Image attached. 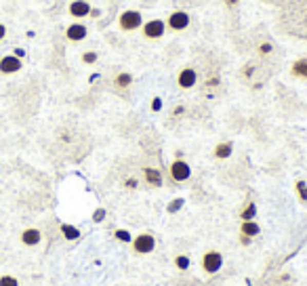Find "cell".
I'll return each mask as SVG.
<instances>
[{
	"instance_id": "obj_26",
	"label": "cell",
	"mask_w": 307,
	"mask_h": 286,
	"mask_svg": "<svg viewBox=\"0 0 307 286\" xmlns=\"http://www.w3.org/2000/svg\"><path fill=\"white\" fill-rule=\"evenodd\" d=\"M272 51H274L272 42H261V45H259V53H261V55H270Z\"/></svg>"
},
{
	"instance_id": "obj_29",
	"label": "cell",
	"mask_w": 307,
	"mask_h": 286,
	"mask_svg": "<svg viewBox=\"0 0 307 286\" xmlns=\"http://www.w3.org/2000/svg\"><path fill=\"white\" fill-rule=\"evenodd\" d=\"M240 242H242V244H251L253 238H248V236H240Z\"/></svg>"
},
{
	"instance_id": "obj_20",
	"label": "cell",
	"mask_w": 307,
	"mask_h": 286,
	"mask_svg": "<svg viewBox=\"0 0 307 286\" xmlns=\"http://www.w3.org/2000/svg\"><path fill=\"white\" fill-rule=\"evenodd\" d=\"M183 204H185V200L183 198H175V200H170L168 202V206H166V211L172 215V213H177V211H181L183 208Z\"/></svg>"
},
{
	"instance_id": "obj_6",
	"label": "cell",
	"mask_w": 307,
	"mask_h": 286,
	"mask_svg": "<svg viewBox=\"0 0 307 286\" xmlns=\"http://www.w3.org/2000/svg\"><path fill=\"white\" fill-rule=\"evenodd\" d=\"M223 268V255L219 251H208L202 255V270L206 274H217Z\"/></svg>"
},
{
	"instance_id": "obj_1",
	"label": "cell",
	"mask_w": 307,
	"mask_h": 286,
	"mask_svg": "<svg viewBox=\"0 0 307 286\" xmlns=\"http://www.w3.org/2000/svg\"><path fill=\"white\" fill-rule=\"evenodd\" d=\"M143 26V15L139 13V11H122L120 15H118V28L122 30V32H135V30H139Z\"/></svg>"
},
{
	"instance_id": "obj_18",
	"label": "cell",
	"mask_w": 307,
	"mask_h": 286,
	"mask_svg": "<svg viewBox=\"0 0 307 286\" xmlns=\"http://www.w3.org/2000/svg\"><path fill=\"white\" fill-rule=\"evenodd\" d=\"M114 84L118 86V89H128V86L133 84V74H128V72H120V74H116Z\"/></svg>"
},
{
	"instance_id": "obj_9",
	"label": "cell",
	"mask_w": 307,
	"mask_h": 286,
	"mask_svg": "<svg viewBox=\"0 0 307 286\" xmlns=\"http://www.w3.org/2000/svg\"><path fill=\"white\" fill-rule=\"evenodd\" d=\"M91 3H86V0H74V3H70L68 7V13L74 17V19H84L91 15Z\"/></svg>"
},
{
	"instance_id": "obj_13",
	"label": "cell",
	"mask_w": 307,
	"mask_h": 286,
	"mask_svg": "<svg viewBox=\"0 0 307 286\" xmlns=\"http://www.w3.org/2000/svg\"><path fill=\"white\" fill-rule=\"evenodd\" d=\"M232 154H234V143L232 141H221V143H217L215 149H213V156L217 160H227Z\"/></svg>"
},
{
	"instance_id": "obj_17",
	"label": "cell",
	"mask_w": 307,
	"mask_h": 286,
	"mask_svg": "<svg viewBox=\"0 0 307 286\" xmlns=\"http://www.w3.org/2000/svg\"><path fill=\"white\" fill-rule=\"evenodd\" d=\"M257 204L255 202H246L244 204V208L240 211V219H242V221H255V217H257Z\"/></svg>"
},
{
	"instance_id": "obj_24",
	"label": "cell",
	"mask_w": 307,
	"mask_h": 286,
	"mask_svg": "<svg viewBox=\"0 0 307 286\" xmlns=\"http://www.w3.org/2000/svg\"><path fill=\"white\" fill-rule=\"evenodd\" d=\"M0 286H19V280L15 276H0Z\"/></svg>"
},
{
	"instance_id": "obj_14",
	"label": "cell",
	"mask_w": 307,
	"mask_h": 286,
	"mask_svg": "<svg viewBox=\"0 0 307 286\" xmlns=\"http://www.w3.org/2000/svg\"><path fill=\"white\" fill-rule=\"evenodd\" d=\"M59 232H61V236L68 240V242H76V240L80 238V230H78L76 225H70V223H61V225H59Z\"/></svg>"
},
{
	"instance_id": "obj_5",
	"label": "cell",
	"mask_w": 307,
	"mask_h": 286,
	"mask_svg": "<svg viewBox=\"0 0 307 286\" xmlns=\"http://www.w3.org/2000/svg\"><path fill=\"white\" fill-rule=\"evenodd\" d=\"M133 251L139 253V255H149L154 249H156V238L154 234H139L137 238H133Z\"/></svg>"
},
{
	"instance_id": "obj_11",
	"label": "cell",
	"mask_w": 307,
	"mask_h": 286,
	"mask_svg": "<svg viewBox=\"0 0 307 286\" xmlns=\"http://www.w3.org/2000/svg\"><path fill=\"white\" fill-rule=\"evenodd\" d=\"M42 242V232L38 227H28L21 232V244L24 246H38Z\"/></svg>"
},
{
	"instance_id": "obj_2",
	"label": "cell",
	"mask_w": 307,
	"mask_h": 286,
	"mask_svg": "<svg viewBox=\"0 0 307 286\" xmlns=\"http://www.w3.org/2000/svg\"><path fill=\"white\" fill-rule=\"evenodd\" d=\"M164 32H166L164 19H149V21H143V26H141V34L147 40H158L164 36Z\"/></svg>"
},
{
	"instance_id": "obj_12",
	"label": "cell",
	"mask_w": 307,
	"mask_h": 286,
	"mask_svg": "<svg viewBox=\"0 0 307 286\" xmlns=\"http://www.w3.org/2000/svg\"><path fill=\"white\" fill-rule=\"evenodd\" d=\"M143 179L151 187H162V173L158 168H154V166L143 168Z\"/></svg>"
},
{
	"instance_id": "obj_3",
	"label": "cell",
	"mask_w": 307,
	"mask_h": 286,
	"mask_svg": "<svg viewBox=\"0 0 307 286\" xmlns=\"http://www.w3.org/2000/svg\"><path fill=\"white\" fill-rule=\"evenodd\" d=\"M168 175H170V179H172L175 183H183V181H187V179L191 177V166H189L185 160L177 158V160L170 162Z\"/></svg>"
},
{
	"instance_id": "obj_28",
	"label": "cell",
	"mask_w": 307,
	"mask_h": 286,
	"mask_svg": "<svg viewBox=\"0 0 307 286\" xmlns=\"http://www.w3.org/2000/svg\"><path fill=\"white\" fill-rule=\"evenodd\" d=\"M5 36H7V26L0 24V40H5Z\"/></svg>"
},
{
	"instance_id": "obj_23",
	"label": "cell",
	"mask_w": 307,
	"mask_h": 286,
	"mask_svg": "<svg viewBox=\"0 0 307 286\" xmlns=\"http://www.w3.org/2000/svg\"><path fill=\"white\" fill-rule=\"evenodd\" d=\"M97 59H99V55H97L95 51L82 53V63H84V65H93V63H97Z\"/></svg>"
},
{
	"instance_id": "obj_32",
	"label": "cell",
	"mask_w": 307,
	"mask_h": 286,
	"mask_svg": "<svg viewBox=\"0 0 307 286\" xmlns=\"http://www.w3.org/2000/svg\"><path fill=\"white\" fill-rule=\"evenodd\" d=\"M225 3H227V7H229V9H234V7L240 3V0H225Z\"/></svg>"
},
{
	"instance_id": "obj_25",
	"label": "cell",
	"mask_w": 307,
	"mask_h": 286,
	"mask_svg": "<svg viewBox=\"0 0 307 286\" xmlns=\"http://www.w3.org/2000/svg\"><path fill=\"white\" fill-rule=\"evenodd\" d=\"M105 215H107V211H105V208H97V211L93 213V221H95V223H101L103 219H105Z\"/></svg>"
},
{
	"instance_id": "obj_19",
	"label": "cell",
	"mask_w": 307,
	"mask_h": 286,
	"mask_svg": "<svg viewBox=\"0 0 307 286\" xmlns=\"http://www.w3.org/2000/svg\"><path fill=\"white\" fill-rule=\"evenodd\" d=\"M175 265H177V270L185 272V270H189L191 261H189V257H187V255H177V257H175Z\"/></svg>"
},
{
	"instance_id": "obj_31",
	"label": "cell",
	"mask_w": 307,
	"mask_h": 286,
	"mask_svg": "<svg viewBox=\"0 0 307 286\" xmlns=\"http://www.w3.org/2000/svg\"><path fill=\"white\" fill-rule=\"evenodd\" d=\"M24 55H26V51H24V49H15V57H19V59H21Z\"/></svg>"
},
{
	"instance_id": "obj_30",
	"label": "cell",
	"mask_w": 307,
	"mask_h": 286,
	"mask_svg": "<svg viewBox=\"0 0 307 286\" xmlns=\"http://www.w3.org/2000/svg\"><path fill=\"white\" fill-rule=\"evenodd\" d=\"M126 187H130V189L137 187V179H128V181H126Z\"/></svg>"
},
{
	"instance_id": "obj_22",
	"label": "cell",
	"mask_w": 307,
	"mask_h": 286,
	"mask_svg": "<svg viewBox=\"0 0 307 286\" xmlns=\"http://www.w3.org/2000/svg\"><path fill=\"white\" fill-rule=\"evenodd\" d=\"M295 189H297V194H299V200H301V202H307V183H305V181H297Z\"/></svg>"
},
{
	"instance_id": "obj_7",
	"label": "cell",
	"mask_w": 307,
	"mask_h": 286,
	"mask_svg": "<svg viewBox=\"0 0 307 286\" xmlns=\"http://www.w3.org/2000/svg\"><path fill=\"white\" fill-rule=\"evenodd\" d=\"M21 68H24V63H21L19 57H15V55L0 57V74H5V76H9V74H17Z\"/></svg>"
},
{
	"instance_id": "obj_8",
	"label": "cell",
	"mask_w": 307,
	"mask_h": 286,
	"mask_svg": "<svg viewBox=\"0 0 307 286\" xmlns=\"http://www.w3.org/2000/svg\"><path fill=\"white\" fill-rule=\"evenodd\" d=\"M196 82H198V74H196V70L189 68V65L177 74V84H179V89H183V91L196 86Z\"/></svg>"
},
{
	"instance_id": "obj_15",
	"label": "cell",
	"mask_w": 307,
	"mask_h": 286,
	"mask_svg": "<svg viewBox=\"0 0 307 286\" xmlns=\"http://www.w3.org/2000/svg\"><path fill=\"white\" fill-rule=\"evenodd\" d=\"M261 234V227L257 221H242L240 225V236H248V238H257Z\"/></svg>"
},
{
	"instance_id": "obj_4",
	"label": "cell",
	"mask_w": 307,
	"mask_h": 286,
	"mask_svg": "<svg viewBox=\"0 0 307 286\" xmlns=\"http://www.w3.org/2000/svg\"><path fill=\"white\" fill-rule=\"evenodd\" d=\"M189 24H191V17L185 11H172L166 17V28L172 32H183L189 28Z\"/></svg>"
},
{
	"instance_id": "obj_21",
	"label": "cell",
	"mask_w": 307,
	"mask_h": 286,
	"mask_svg": "<svg viewBox=\"0 0 307 286\" xmlns=\"http://www.w3.org/2000/svg\"><path fill=\"white\" fill-rule=\"evenodd\" d=\"M114 236H116V240L124 242V244H128V242H133V236H130V232H128V230H116V232H114Z\"/></svg>"
},
{
	"instance_id": "obj_27",
	"label": "cell",
	"mask_w": 307,
	"mask_h": 286,
	"mask_svg": "<svg viewBox=\"0 0 307 286\" xmlns=\"http://www.w3.org/2000/svg\"><path fill=\"white\" fill-rule=\"evenodd\" d=\"M162 109V99L160 97H154L151 99V112H160Z\"/></svg>"
},
{
	"instance_id": "obj_10",
	"label": "cell",
	"mask_w": 307,
	"mask_h": 286,
	"mask_svg": "<svg viewBox=\"0 0 307 286\" xmlns=\"http://www.w3.org/2000/svg\"><path fill=\"white\" fill-rule=\"evenodd\" d=\"M86 36H89V28L84 24H72L65 30V38L70 42H82V40H86Z\"/></svg>"
},
{
	"instance_id": "obj_16",
	"label": "cell",
	"mask_w": 307,
	"mask_h": 286,
	"mask_svg": "<svg viewBox=\"0 0 307 286\" xmlns=\"http://www.w3.org/2000/svg\"><path fill=\"white\" fill-rule=\"evenodd\" d=\"M291 74H293L295 78L307 80V59H297V61L291 65Z\"/></svg>"
}]
</instances>
